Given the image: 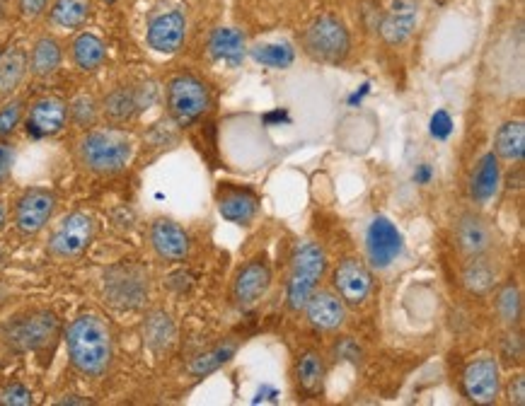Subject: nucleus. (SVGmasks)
Listing matches in <instances>:
<instances>
[{"instance_id": "f257e3e1", "label": "nucleus", "mask_w": 525, "mask_h": 406, "mask_svg": "<svg viewBox=\"0 0 525 406\" xmlns=\"http://www.w3.org/2000/svg\"><path fill=\"white\" fill-rule=\"evenodd\" d=\"M68 361L80 375L102 377L112 365L114 341L109 324L95 312H83L66 329Z\"/></svg>"}, {"instance_id": "f03ea898", "label": "nucleus", "mask_w": 525, "mask_h": 406, "mask_svg": "<svg viewBox=\"0 0 525 406\" xmlns=\"http://www.w3.org/2000/svg\"><path fill=\"white\" fill-rule=\"evenodd\" d=\"M134 150V138L121 126H92L75 141V162L97 177H112L129 167Z\"/></svg>"}, {"instance_id": "7ed1b4c3", "label": "nucleus", "mask_w": 525, "mask_h": 406, "mask_svg": "<svg viewBox=\"0 0 525 406\" xmlns=\"http://www.w3.org/2000/svg\"><path fill=\"white\" fill-rule=\"evenodd\" d=\"M59 332L61 322L56 312L46 307H32L0 324V341L10 353H34L54 344Z\"/></svg>"}, {"instance_id": "20e7f679", "label": "nucleus", "mask_w": 525, "mask_h": 406, "mask_svg": "<svg viewBox=\"0 0 525 406\" xmlns=\"http://www.w3.org/2000/svg\"><path fill=\"white\" fill-rule=\"evenodd\" d=\"M325 271H327V254L317 242L313 240L300 242V245L293 249L291 271H288V283H286L288 310L293 312L303 310L310 295H313L317 286H320Z\"/></svg>"}, {"instance_id": "39448f33", "label": "nucleus", "mask_w": 525, "mask_h": 406, "mask_svg": "<svg viewBox=\"0 0 525 406\" xmlns=\"http://www.w3.org/2000/svg\"><path fill=\"white\" fill-rule=\"evenodd\" d=\"M300 49L310 61L339 66L351 54V34L337 15H320L303 32Z\"/></svg>"}, {"instance_id": "423d86ee", "label": "nucleus", "mask_w": 525, "mask_h": 406, "mask_svg": "<svg viewBox=\"0 0 525 406\" xmlns=\"http://www.w3.org/2000/svg\"><path fill=\"white\" fill-rule=\"evenodd\" d=\"M165 107L170 119L182 129H187L209 112L211 92L204 80L192 73L172 75L165 87Z\"/></svg>"}, {"instance_id": "0eeeda50", "label": "nucleus", "mask_w": 525, "mask_h": 406, "mask_svg": "<svg viewBox=\"0 0 525 406\" xmlns=\"http://www.w3.org/2000/svg\"><path fill=\"white\" fill-rule=\"evenodd\" d=\"M97 235V223L90 213L73 211L61 218L46 242V254L56 261H75L88 252Z\"/></svg>"}, {"instance_id": "6e6552de", "label": "nucleus", "mask_w": 525, "mask_h": 406, "mask_svg": "<svg viewBox=\"0 0 525 406\" xmlns=\"http://www.w3.org/2000/svg\"><path fill=\"white\" fill-rule=\"evenodd\" d=\"M148 271L138 264H117L105 271V298L117 310H138L148 300Z\"/></svg>"}, {"instance_id": "1a4fd4ad", "label": "nucleus", "mask_w": 525, "mask_h": 406, "mask_svg": "<svg viewBox=\"0 0 525 406\" xmlns=\"http://www.w3.org/2000/svg\"><path fill=\"white\" fill-rule=\"evenodd\" d=\"M59 196L46 187H30L17 196L13 206V225L17 235L34 237L39 235L54 218Z\"/></svg>"}, {"instance_id": "9d476101", "label": "nucleus", "mask_w": 525, "mask_h": 406, "mask_svg": "<svg viewBox=\"0 0 525 406\" xmlns=\"http://www.w3.org/2000/svg\"><path fill=\"white\" fill-rule=\"evenodd\" d=\"M405 249V237L390 218L375 216L366 230V264L371 269L385 271L400 259Z\"/></svg>"}, {"instance_id": "9b49d317", "label": "nucleus", "mask_w": 525, "mask_h": 406, "mask_svg": "<svg viewBox=\"0 0 525 406\" xmlns=\"http://www.w3.org/2000/svg\"><path fill=\"white\" fill-rule=\"evenodd\" d=\"M271 288V269L264 257L250 259L242 264L238 274L233 278V288H230V298L233 305L242 312H250L267 298Z\"/></svg>"}, {"instance_id": "f8f14e48", "label": "nucleus", "mask_w": 525, "mask_h": 406, "mask_svg": "<svg viewBox=\"0 0 525 406\" xmlns=\"http://www.w3.org/2000/svg\"><path fill=\"white\" fill-rule=\"evenodd\" d=\"M332 288L339 298L344 300L346 307H361L371 298L373 290V274L371 266L359 257H346L332 271Z\"/></svg>"}, {"instance_id": "ddd939ff", "label": "nucleus", "mask_w": 525, "mask_h": 406, "mask_svg": "<svg viewBox=\"0 0 525 406\" xmlns=\"http://www.w3.org/2000/svg\"><path fill=\"white\" fill-rule=\"evenodd\" d=\"M184 39H187V15L182 10H163V13H155L148 20L146 42L155 54H177L182 49Z\"/></svg>"}, {"instance_id": "4468645a", "label": "nucleus", "mask_w": 525, "mask_h": 406, "mask_svg": "<svg viewBox=\"0 0 525 406\" xmlns=\"http://www.w3.org/2000/svg\"><path fill=\"white\" fill-rule=\"evenodd\" d=\"M465 397L475 404H494L501 394V368L494 356H480L467 363L463 373Z\"/></svg>"}, {"instance_id": "2eb2a0df", "label": "nucleus", "mask_w": 525, "mask_h": 406, "mask_svg": "<svg viewBox=\"0 0 525 406\" xmlns=\"http://www.w3.org/2000/svg\"><path fill=\"white\" fill-rule=\"evenodd\" d=\"M68 126V102L63 97H37L25 112V129L32 138H51Z\"/></svg>"}, {"instance_id": "dca6fc26", "label": "nucleus", "mask_w": 525, "mask_h": 406, "mask_svg": "<svg viewBox=\"0 0 525 406\" xmlns=\"http://www.w3.org/2000/svg\"><path fill=\"white\" fill-rule=\"evenodd\" d=\"M455 245L463 259L484 257L494 247V230L489 220L475 211H465L455 223Z\"/></svg>"}, {"instance_id": "f3484780", "label": "nucleus", "mask_w": 525, "mask_h": 406, "mask_svg": "<svg viewBox=\"0 0 525 406\" xmlns=\"http://www.w3.org/2000/svg\"><path fill=\"white\" fill-rule=\"evenodd\" d=\"M148 240L153 252L158 254V259L167 261V264H180V261L189 257V247H192L182 225H177L170 218L153 220L148 230Z\"/></svg>"}, {"instance_id": "a211bd4d", "label": "nucleus", "mask_w": 525, "mask_h": 406, "mask_svg": "<svg viewBox=\"0 0 525 406\" xmlns=\"http://www.w3.org/2000/svg\"><path fill=\"white\" fill-rule=\"evenodd\" d=\"M303 312L317 332H337L346 324V303L334 290H315Z\"/></svg>"}, {"instance_id": "6ab92c4d", "label": "nucleus", "mask_w": 525, "mask_h": 406, "mask_svg": "<svg viewBox=\"0 0 525 406\" xmlns=\"http://www.w3.org/2000/svg\"><path fill=\"white\" fill-rule=\"evenodd\" d=\"M417 3L412 0H395L383 15H380L378 32L385 44L402 46L412 37L414 27H417Z\"/></svg>"}, {"instance_id": "aec40b11", "label": "nucleus", "mask_w": 525, "mask_h": 406, "mask_svg": "<svg viewBox=\"0 0 525 406\" xmlns=\"http://www.w3.org/2000/svg\"><path fill=\"white\" fill-rule=\"evenodd\" d=\"M30 75V58L22 44H8L0 51V102L17 95L25 78Z\"/></svg>"}, {"instance_id": "412c9836", "label": "nucleus", "mask_w": 525, "mask_h": 406, "mask_svg": "<svg viewBox=\"0 0 525 406\" xmlns=\"http://www.w3.org/2000/svg\"><path fill=\"white\" fill-rule=\"evenodd\" d=\"M92 13H95L92 0H51L46 20H49V27L59 32H78L88 25Z\"/></svg>"}, {"instance_id": "4be33fe9", "label": "nucleus", "mask_w": 525, "mask_h": 406, "mask_svg": "<svg viewBox=\"0 0 525 406\" xmlns=\"http://www.w3.org/2000/svg\"><path fill=\"white\" fill-rule=\"evenodd\" d=\"M68 54L80 73H95L107 63L109 51L105 39L97 37L95 32H78L68 46Z\"/></svg>"}, {"instance_id": "5701e85b", "label": "nucleus", "mask_w": 525, "mask_h": 406, "mask_svg": "<svg viewBox=\"0 0 525 406\" xmlns=\"http://www.w3.org/2000/svg\"><path fill=\"white\" fill-rule=\"evenodd\" d=\"M63 44L54 34H42L34 39L32 49L27 51L30 58V75L37 80H46L51 75H56L63 66Z\"/></svg>"}, {"instance_id": "b1692460", "label": "nucleus", "mask_w": 525, "mask_h": 406, "mask_svg": "<svg viewBox=\"0 0 525 406\" xmlns=\"http://www.w3.org/2000/svg\"><path fill=\"white\" fill-rule=\"evenodd\" d=\"M501 187V160L492 153H484L477 162L470 179V196L477 206H487Z\"/></svg>"}, {"instance_id": "393cba45", "label": "nucleus", "mask_w": 525, "mask_h": 406, "mask_svg": "<svg viewBox=\"0 0 525 406\" xmlns=\"http://www.w3.org/2000/svg\"><path fill=\"white\" fill-rule=\"evenodd\" d=\"M141 100L134 87L119 85L112 92H107L105 100L100 102V119H105L109 126H124L134 119Z\"/></svg>"}, {"instance_id": "a878e982", "label": "nucleus", "mask_w": 525, "mask_h": 406, "mask_svg": "<svg viewBox=\"0 0 525 406\" xmlns=\"http://www.w3.org/2000/svg\"><path fill=\"white\" fill-rule=\"evenodd\" d=\"M209 54L213 61H221L225 66L235 68L245 61L247 56V39L240 29L218 27L209 37Z\"/></svg>"}, {"instance_id": "bb28decb", "label": "nucleus", "mask_w": 525, "mask_h": 406, "mask_svg": "<svg viewBox=\"0 0 525 406\" xmlns=\"http://www.w3.org/2000/svg\"><path fill=\"white\" fill-rule=\"evenodd\" d=\"M259 201L252 191L247 189H225L218 196V213L235 225H250L257 216Z\"/></svg>"}, {"instance_id": "cd10ccee", "label": "nucleus", "mask_w": 525, "mask_h": 406, "mask_svg": "<svg viewBox=\"0 0 525 406\" xmlns=\"http://www.w3.org/2000/svg\"><path fill=\"white\" fill-rule=\"evenodd\" d=\"M460 278H463V286L467 293L489 295L496 288V281H499V269H496L494 261L484 254V257L465 259Z\"/></svg>"}, {"instance_id": "c85d7f7f", "label": "nucleus", "mask_w": 525, "mask_h": 406, "mask_svg": "<svg viewBox=\"0 0 525 406\" xmlns=\"http://www.w3.org/2000/svg\"><path fill=\"white\" fill-rule=\"evenodd\" d=\"M494 155L504 162L521 165L525 158V124L521 119H511L499 126L494 138Z\"/></svg>"}, {"instance_id": "c756f323", "label": "nucleus", "mask_w": 525, "mask_h": 406, "mask_svg": "<svg viewBox=\"0 0 525 406\" xmlns=\"http://www.w3.org/2000/svg\"><path fill=\"white\" fill-rule=\"evenodd\" d=\"M175 336V322H172V317L163 310H153L146 317V322H143V341H146L150 351H167V348L175 344Z\"/></svg>"}, {"instance_id": "7c9ffc66", "label": "nucleus", "mask_w": 525, "mask_h": 406, "mask_svg": "<svg viewBox=\"0 0 525 406\" xmlns=\"http://www.w3.org/2000/svg\"><path fill=\"white\" fill-rule=\"evenodd\" d=\"M325 358L320 351H305L296 363V382L298 387L310 397H317L325 385Z\"/></svg>"}, {"instance_id": "2f4dec72", "label": "nucleus", "mask_w": 525, "mask_h": 406, "mask_svg": "<svg viewBox=\"0 0 525 406\" xmlns=\"http://www.w3.org/2000/svg\"><path fill=\"white\" fill-rule=\"evenodd\" d=\"M238 353V341H223V344L209 348V351L199 353L192 363L187 365V373L192 377H206L216 370H221L223 365H228Z\"/></svg>"}, {"instance_id": "473e14b6", "label": "nucleus", "mask_w": 525, "mask_h": 406, "mask_svg": "<svg viewBox=\"0 0 525 406\" xmlns=\"http://www.w3.org/2000/svg\"><path fill=\"white\" fill-rule=\"evenodd\" d=\"M250 56L257 63H262V66L274 68V71H284V68L293 66V61H296V49L288 42H269L252 46Z\"/></svg>"}, {"instance_id": "72a5a7b5", "label": "nucleus", "mask_w": 525, "mask_h": 406, "mask_svg": "<svg viewBox=\"0 0 525 406\" xmlns=\"http://www.w3.org/2000/svg\"><path fill=\"white\" fill-rule=\"evenodd\" d=\"M100 121V102L88 92H80L68 102V124H75L78 129H92Z\"/></svg>"}, {"instance_id": "f704fd0d", "label": "nucleus", "mask_w": 525, "mask_h": 406, "mask_svg": "<svg viewBox=\"0 0 525 406\" xmlns=\"http://www.w3.org/2000/svg\"><path fill=\"white\" fill-rule=\"evenodd\" d=\"M496 315L506 327H516L523 315V295L516 283H506L496 293Z\"/></svg>"}, {"instance_id": "c9c22d12", "label": "nucleus", "mask_w": 525, "mask_h": 406, "mask_svg": "<svg viewBox=\"0 0 525 406\" xmlns=\"http://www.w3.org/2000/svg\"><path fill=\"white\" fill-rule=\"evenodd\" d=\"M25 112V97H10V100L0 102V138L3 141H10L13 133L20 129V124L25 121Z\"/></svg>"}, {"instance_id": "e433bc0d", "label": "nucleus", "mask_w": 525, "mask_h": 406, "mask_svg": "<svg viewBox=\"0 0 525 406\" xmlns=\"http://www.w3.org/2000/svg\"><path fill=\"white\" fill-rule=\"evenodd\" d=\"M0 404L3 406H32L34 404L32 390L20 380L8 382V385L0 387Z\"/></svg>"}, {"instance_id": "4c0bfd02", "label": "nucleus", "mask_w": 525, "mask_h": 406, "mask_svg": "<svg viewBox=\"0 0 525 406\" xmlns=\"http://www.w3.org/2000/svg\"><path fill=\"white\" fill-rule=\"evenodd\" d=\"M501 358L509 365L523 361V339L521 334L513 332V327L506 329L504 339H501Z\"/></svg>"}, {"instance_id": "58836bf2", "label": "nucleus", "mask_w": 525, "mask_h": 406, "mask_svg": "<svg viewBox=\"0 0 525 406\" xmlns=\"http://www.w3.org/2000/svg\"><path fill=\"white\" fill-rule=\"evenodd\" d=\"M15 158H17L15 145L0 138V187L8 182L10 172H13V167H15Z\"/></svg>"}, {"instance_id": "ea45409f", "label": "nucleus", "mask_w": 525, "mask_h": 406, "mask_svg": "<svg viewBox=\"0 0 525 406\" xmlns=\"http://www.w3.org/2000/svg\"><path fill=\"white\" fill-rule=\"evenodd\" d=\"M49 3L51 0H17V13H20V17H25V20L34 22L46 15Z\"/></svg>"}, {"instance_id": "a19ab883", "label": "nucleus", "mask_w": 525, "mask_h": 406, "mask_svg": "<svg viewBox=\"0 0 525 406\" xmlns=\"http://www.w3.org/2000/svg\"><path fill=\"white\" fill-rule=\"evenodd\" d=\"M334 356L342 358V361L359 363L361 361V348L354 339H351V336H344V339H339L337 344H334Z\"/></svg>"}, {"instance_id": "79ce46f5", "label": "nucleus", "mask_w": 525, "mask_h": 406, "mask_svg": "<svg viewBox=\"0 0 525 406\" xmlns=\"http://www.w3.org/2000/svg\"><path fill=\"white\" fill-rule=\"evenodd\" d=\"M506 394H509V402L513 406H523L525 404V375L511 377L509 387H506Z\"/></svg>"}, {"instance_id": "37998d69", "label": "nucleus", "mask_w": 525, "mask_h": 406, "mask_svg": "<svg viewBox=\"0 0 525 406\" xmlns=\"http://www.w3.org/2000/svg\"><path fill=\"white\" fill-rule=\"evenodd\" d=\"M59 404H92V402H90V399L78 397V394H68V397L59 399Z\"/></svg>"}, {"instance_id": "c03bdc74", "label": "nucleus", "mask_w": 525, "mask_h": 406, "mask_svg": "<svg viewBox=\"0 0 525 406\" xmlns=\"http://www.w3.org/2000/svg\"><path fill=\"white\" fill-rule=\"evenodd\" d=\"M5 223H8V208H5V201L0 199V232H3Z\"/></svg>"}, {"instance_id": "a18cd8bd", "label": "nucleus", "mask_w": 525, "mask_h": 406, "mask_svg": "<svg viewBox=\"0 0 525 406\" xmlns=\"http://www.w3.org/2000/svg\"><path fill=\"white\" fill-rule=\"evenodd\" d=\"M5 8H8V0H0V25L5 20Z\"/></svg>"}, {"instance_id": "49530a36", "label": "nucleus", "mask_w": 525, "mask_h": 406, "mask_svg": "<svg viewBox=\"0 0 525 406\" xmlns=\"http://www.w3.org/2000/svg\"><path fill=\"white\" fill-rule=\"evenodd\" d=\"M5 259H8V252H5V247H3V245H0V269H3Z\"/></svg>"}, {"instance_id": "de8ad7c7", "label": "nucleus", "mask_w": 525, "mask_h": 406, "mask_svg": "<svg viewBox=\"0 0 525 406\" xmlns=\"http://www.w3.org/2000/svg\"><path fill=\"white\" fill-rule=\"evenodd\" d=\"M100 3H105V5H114V3H119V0H100Z\"/></svg>"}]
</instances>
